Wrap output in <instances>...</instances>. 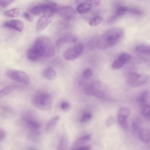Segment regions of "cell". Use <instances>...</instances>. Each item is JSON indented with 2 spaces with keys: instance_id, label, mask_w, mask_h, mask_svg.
I'll return each mask as SVG.
<instances>
[{
  "instance_id": "6da1fadb",
  "label": "cell",
  "mask_w": 150,
  "mask_h": 150,
  "mask_svg": "<svg viewBox=\"0 0 150 150\" xmlns=\"http://www.w3.org/2000/svg\"><path fill=\"white\" fill-rule=\"evenodd\" d=\"M124 35V31L122 28L115 27L109 29L97 39L96 47L102 50L111 48L118 44Z\"/></svg>"
},
{
  "instance_id": "7a4b0ae2",
  "label": "cell",
  "mask_w": 150,
  "mask_h": 150,
  "mask_svg": "<svg viewBox=\"0 0 150 150\" xmlns=\"http://www.w3.org/2000/svg\"><path fill=\"white\" fill-rule=\"evenodd\" d=\"M39 52L41 57L51 58L55 54V50L50 38L47 36L38 37L32 46Z\"/></svg>"
},
{
  "instance_id": "3957f363",
  "label": "cell",
  "mask_w": 150,
  "mask_h": 150,
  "mask_svg": "<svg viewBox=\"0 0 150 150\" xmlns=\"http://www.w3.org/2000/svg\"><path fill=\"white\" fill-rule=\"evenodd\" d=\"M32 102L33 105L38 109L47 110L51 108L52 99L49 94L41 93L35 96L32 99Z\"/></svg>"
},
{
  "instance_id": "277c9868",
  "label": "cell",
  "mask_w": 150,
  "mask_h": 150,
  "mask_svg": "<svg viewBox=\"0 0 150 150\" xmlns=\"http://www.w3.org/2000/svg\"><path fill=\"white\" fill-rule=\"evenodd\" d=\"M149 80V77L147 75L134 72L129 73L126 77V81L127 85L134 87L145 85Z\"/></svg>"
},
{
  "instance_id": "5b68a950",
  "label": "cell",
  "mask_w": 150,
  "mask_h": 150,
  "mask_svg": "<svg viewBox=\"0 0 150 150\" xmlns=\"http://www.w3.org/2000/svg\"><path fill=\"white\" fill-rule=\"evenodd\" d=\"M86 93L88 95L95 96L100 99L104 98L105 93L101 83L99 81H95L86 84L85 87Z\"/></svg>"
},
{
  "instance_id": "8992f818",
  "label": "cell",
  "mask_w": 150,
  "mask_h": 150,
  "mask_svg": "<svg viewBox=\"0 0 150 150\" xmlns=\"http://www.w3.org/2000/svg\"><path fill=\"white\" fill-rule=\"evenodd\" d=\"M6 74L9 78L21 83L28 84L30 81L28 75L22 71L10 69L7 70Z\"/></svg>"
},
{
  "instance_id": "52a82bcc",
  "label": "cell",
  "mask_w": 150,
  "mask_h": 150,
  "mask_svg": "<svg viewBox=\"0 0 150 150\" xmlns=\"http://www.w3.org/2000/svg\"><path fill=\"white\" fill-rule=\"evenodd\" d=\"M83 50V45L81 43L77 44L65 51L63 54L64 57L68 60H75L82 54Z\"/></svg>"
},
{
  "instance_id": "ba28073f",
  "label": "cell",
  "mask_w": 150,
  "mask_h": 150,
  "mask_svg": "<svg viewBox=\"0 0 150 150\" xmlns=\"http://www.w3.org/2000/svg\"><path fill=\"white\" fill-rule=\"evenodd\" d=\"M132 58V56L130 54L125 52H122L114 61L112 67L115 69H119L130 61Z\"/></svg>"
},
{
  "instance_id": "9c48e42d",
  "label": "cell",
  "mask_w": 150,
  "mask_h": 150,
  "mask_svg": "<svg viewBox=\"0 0 150 150\" xmlns=\"http://www.w3.org/2000/svg\"><path fill=\"white\" fill-rule=\"evenodd\" d=\"M130 113L129 109L126 107L121 108L119 111L117 117L118 122L120 125L124 129L128 128V118Z\"/></svg>"
},
{
  "instance_id": "30bf717a",
  "label": "cell",
  "mask_w": 150,
  "mask_h": 150,
  "mask_svg": "<svg viewBox=\"0 0 150 150\" xmlns=\"http://www.w3.org/2000/svg\"><path fill=\"white\" fill-rule=\"evenodd\" d=\"M58 12L60 15L66 20L73 19L76 15L75 10L72 7L69 6L62 7L59 8Z\"/></svg>"
},
{
  "instance_id": "8fae6325",
  "label": "cell",
  "mask_w": 150,
  "mask_h": 150,
  "mask_svg": "<svg viewBox=\"0 0 150 150\" xmlns=\"http://www.w3.org/2000/svg\"><path fill=\"white\" fill-rule=\"evenodd\" d=\"M135 52L139 55L144 60H147V57L150 55V47L147 45L142 44L136 46L134 49Z\"/></svg>"
},
{
  "instance_id": "7c38bea8",
  "label": "cell",
  "mask_w": 150,
  "mask_h": 150,
  "mask_svg": "<svg viewBox=\"0 0 150 150\" xmlns=\"http://www.w3.org/2000/svg\"><path fill=\"white\" fill-rule=\"evenodd\" d=\"M4 26L20 32L22 31L24 27L23 22L18 20H13L6 21L4 23Z\"/></svg>"
},
{
  "instance_id": "4fadbf2b",
  "label": "cell",
  "mask_w": 150,
  "mask_h": 150,
  "mask_svg": "<svg viewBox=\"0 0 150 150\" xmlns=\"http://www.w3.org/2000/svg\"><path fill=\"white\" fill-rule=\"evenodd\" d=\"M52 16L45 15L42 16L38 21L36 28L38 31H40L45 29L51 22Z\"/></svg>"
},
{
  "instance_id": "5bb4252c",
  "label": "cell",
  "mask_w": 150,
  "mask_h": 150,
  "mask_svg": "<svg viewBox=\"0 0 150 150\" xmlns=\"http://www.w3.org/2000/svg\"><path fill=\"white\" fill-rule=\"evenodd\" d=\"M27 127L35 134L39 133L40 125L39 123L28 117H25L24 118Z\"/></svg>"
},
{
  "instance_id": "9a60e30c",
  "label": "cell",
  "mask_w": 150,
  "mask_h": 150,
  "mask_svg": "<svg viewBox=\"0 0 150 150\" xmlns=\"http://www.w3.org/2000/svg\"><path fill=\"white\" fill-rule=\"evenodd\" d=\"M57 10V6L56 3L52 2L44 4L43 13V15L53 16Z\"/></svg>"
},
{
  "instance_id": "2e32d148",
  "label": "cell",
  "mask_w": 150,
  "mask_h": 150,
  "mask_svg": "<svg viewBox=\"0 0 150 150\" xmlns=\"http://www.w3.org/2000/svg\"><path fill=\"white\" fill-rule=\"evenodd\" d=\"M60 117L56 115L51 118L46 124L45 130L47 133L52 131L54 129L59 120Z\"/></svg>"
},
{
  "instance_id": "e0dca14e",
  "label": "cell",
  "mask_w": 150,
  "mask_h": 150,
  "mask_svg": "<svg viewBox=\"0 0 150 150\" xmlns=\"http://www.w3.org/2000/svg\"><path fill=\"white\" fill-rule=\"evenodd\" d=\"M140 139L143 142L148 143L150 142V132L149 129L141 128L138 132Z\"/></svg>"
},
{
  "instance_id": "ac0fdd59",
  "label": "cell",
  "mask_w": 150,
  "mask_h": 150,
  "mask_svg": "<svg viewBox=\"0 0 150 150\" xmlns=\"http://www.w3.org/2000/svg\"><path fill=\"white\" fill-rule=\"evenodd\" d=\"M91 139V136L89 134L83 136L78 139L74 144V147L72 149L75 150L77 148L89 142Z\"/></svg>"
},
{
  "instance_id": "d6986e66",
  "label": "cell",
  "mask_w": 150,
  "mask_h": 150,
  "mask_svg": "<svg viewBox=\"0 0 150 150\" xmlns=\"http://www.w3.org/2000/svg\"><path fill=\"white\" fill-rule=\"evenodd\" d=\"M42 74L44 78L50 80L54 79L57 76L56 72L51 67L45 68L43 70Z\"/></svg>"
},
{
  "instance_id": "ffe728a7",
  "label": "cell",
  "mask_w": 150,
  "mask_h": 150,
  "mask_svg": "<svg viewBox=\"0 0 150 150\" xmlns=\"http://www.w3.org/2000/svg\"><path fill=\"white\" fill-rule=\"evenodd\" d=\"M149 93L147 91H143L141 94L139 98V103L141 107L144 105L150 104Z\"/></svg>"
},
{
  "instance_id": "44dd1931",
  "label": "cell",
  "mask_w": 150,
  "mask_h": 150,
  "mask_svg": "<svg viewBox=\"0 0 150 150\" xmlns=\"http://www.w3.org/2000/svg\"><path fill=\"white\" fill-rule=\"evenodd\" d=\"M91 5L88 3H83L79 5L76 8L77 12L80 14H85L91 10Z\"/></svg>"
},
{
  "instance_id": "7402d4cb",
  "label": "cell",
  "mask_w": 150,
  "mask_h": 150,
  "mask_svg": "<svg viewBox=\"0 0 150 150\" xmlns=\"http://www.w3.org/2000/svg\"><path fill=\"white\" fill-rule=\"evenodd\" d=\"M69 144L68 137L65 135H63L61 138L57 146V149L58 150L67 149Z\"/></svg>"
},
{
  "instance_id": "603a6c76",
  "label": "cell",
  "mask_w": 150,
  "mask_h": 150,
  "mask_svg": "<svg viewBox=\"0 0 150 150\" xmlns=\"http://www.w3.org/2000/svg\"><path fill=\"white\" fill-rule=\"evenodd\" d=\"M27 56L30 60L35 61L41 57L38 52L35 49L31 47L27 51Z\"/></svg>"
},
{
  "instance_id": "cb8c5ba5",
  "label": "cell",
  "mask_w": 150,
  "mask_h": 150,
  "mask_svg": "<svg viewBox=\"0 0 150 150\" xmlns=\"http://www.w3.org/2000/svg\"><path fill=\"white\" fill-rule=\"evenodd\" d=\"M44 4L36 5L29 10L30 12L34 15H38L43 13Z\"/></svg>"
},
{
  "instance_id": "d4e9b609",
  "label": "cell",
  "mask_w": 150,
  "mask_h": 150,
  "mask_svg": "<svg viewBox=\"0 0 150 150\" xmlns=\"http://www.w3.org/2000/svg\"><path fill=\"white\" fill-rule=\"evenodd\" d=\"M20 13V11L17 8H15L5 11L4 15L9 18H14L18 16Z\"/></svg>"
},
{
  "instance_id": "484cf974",
  "label": "cell",
  "mask_w": 150,
  "mask_h": 150,
  "mask_svg": "<svg viewBox=\"0 0 150 150\" xmlns=\"http://www.w3.org/2000/svg\"><path fill=\"white\" fill-rule=\"evenodd\" d=\"M142 113L144 117L148 120L150 119V104L141 107Z\"/></svg>"
},
{
  "instance_id": "4316f807",
  "label": "cell",
  "mask_w": 150,
  "mask_h": 150,
  "mask_svg": "<svg viewBox=\"0 0 150 150\" xmlns=\"http://www.w3.org/2000/svg\"><path fill=\"white\" fill-rule=\"evenodd\" d=\"M102 21V18L100 16H96L93 17L90 20V25L92 27H95L99 25Z\"/></svg>"
},
{
  "instance_id": "83f0119b",
  "label": "cell",
  "mask_w": 150,
  "mask_h": 150,
  "mask_svg": "<svg viewBox=\"0 0 150 150\" xmlns=\"http://www.w3.org/2000/svg\"><path fill=\"white\" fill-rule=\"evenodd\" d=\"M14 88V86H8L0 91V98L10 94Z\"/></svg>"
},
{
  "instance_id": "f1b7e54d",
  "label": "cell",
  "mask_w": 150,
  "mask_h": 150,
  "mask_svg": "<svg viewBox=\"0 0 150 150\" xmlns=\"http://www.w3.org/2000/svg\"><path fill=\"white\" fill-rule=\"evenodd\" d=\"M76 38L73 36H68L60 39L57 41V44H59L67 42H74L76 40Z\"/></svg>"
},
{
  "instance_id": "f546056e",
  "label": "cell",
  "mask_w": 150,
  "mask_h": 150,
  "mask_svg": "<svg viewBox=\"0 0 150 150\" xmlns=\"http://www.w3.org/2000/svg\"><path fill=\"white\" fill-rule=\"evenodd\" d=\"M132 127L134 131H138L141 128V121L140 119L137 117L134 118L132 122Z\"/></svg>"
},
{
  "instance_id": "4dcf8cb0",
  "label": "cell",
  "mask_w": 150,
  "mask_h": 150,
  "mask_svg": "<svg viewBox=\"0 0 150 150\" xmlns=\"http://www.w3.org/2000/svg\"><path fill=\"white\" fill-rule=\"evenodd\" d=\"M128 11V9L127 7L120 6L117 8L115 16L117 18L123 15Z\"/></svg>"
},
{
  "instance_id": "1f68e13d",
  "label": "cell",
  "mask_w": 150,
  "mask_h": 150,
  "mask_svg": "<svg viewBox=\"0 0 150 150\" xmlns=\"http://www.w3.org/2000/svg\"><path fill=\"white\" fill-rule=\"evenodd\" d=\"M93 74L92 69L90 68L85 69L82 73L83 76L86 79H88L92 76Z\"/></svg>"
},
{
  "instance_id": "d6a6232c",
  "label": "cell",
  "mask_w": 150,
  "mask_h": 150,
  "mask_svg": "<svg viewBox=\"0 0 150 150\" xmlns=\"http://www.w3.org/2000/svg\"><path fill=\"white\" fill-rule=\"evenodd\" d=\"M60 106L63 111L67 112L71 108V105L67 102L63 101L61 103Z\"/></svg>"
},
{
  "instance_id": "836d02e7",
  "label": "cell",
  "mask_w": 150,
  "mask_h": 150,
  "mask_svg": "<svg viewBox=\"0 0 150 150\" xmlns=\"http://www.w3.org/2000/svg\"><path fill=\"white\" fill-rule=\"evenodd\" d=\"M115 120V118L113 115H109L105 120V123L106 126L107 127L111 126L114 123Z\"/></svg>"
},
{
  "instance_id": "e575fe53",
  "label": "cell",
  "mask_w": 150,
  "mask_h": 150,
  "mask_svg": "<svg viewBox=\"0 0 150 150\" xmlns=\"http://www.w3.org/2000/svg\"><path fill=\"white\" fill-rule=\"evenodd\" d=\"M92 117V115L90 113H86L84 114L80 119V122L85 123L89 121Z\"/></svg>"
},
{
  "instance_id": "d590c367",
  "label": "cell",
  "mask_w": 150,
  "mask_h": 150,
  "mask_svg": "<svg viewBox=\"0 0 150 150\" xmlns=\"http://www.w3.org/2000/svg\"><path fill=\"white\" fill-rule=\"evenodd\" d=\"M14 0H0V6L2 7H6L12 3Z\"/></svg>"
},
{
  "instance_id": "8d00e7d4",
  "label": "cell",
  "mask_w": 150,
  "mask_h": 150,
  "mask_svg": "<svg viewBox=\"0 0 150 150\" xmlns=\"http://www.w3.org/2000/svg\"><path fill=\"white\" fill-rule=\"evenodd\" d=\"M25 18L30 22H32L33 20V17L32 15L28 12H25L23 14Z\"/></svg>"
},
{
  "instance_id": "74e56055",
  "label": "cell",
  "mask_w": 150,
  "mask_h": 150,
  "mask_svg": "<svg viewBox=\"0 0 150 150\" xmlns=\"http://www.w3.org/2000/svg\"><path fill=\"white\" fill-rule=\"evenodd\" d=\"M88 3L94 6H98L100 4V0H85Z\"/></svg>"
},
{
  "instance_id": "f35d334b",
  "label": "cell",
  "mask_w": 150,
  "mask_h": 150,
  "mask_svg": "<svg viewBox=\"0 0 150 150\" xmlns=\"http://www.w3.org/2000/svg\"><path fill=\"white\" fill-rule=\"evenodd\" d=\"M90 149L91 147L89 146H83L77 148L75 150H89Z\"/></svg>"
},
{
  "instance_id": "ab89813d",
  "label": "cell",
  "mask_w": 150,
  "mask_h": 150,
  "mask_svg": "<svg viewBox=\"0 0 150 150\" xmlns=\"http://www.w3.org/2000/svg\"><path fill=\"white\" fill-rule=\"evenodd\" d=\"M5 134L2 130L0 129V141L3 140L5 137Z\"/></svg>"
}]
</instances>
